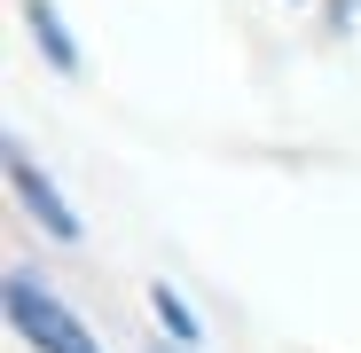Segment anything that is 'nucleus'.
<instances>
[{"instance_id": "obj_1", "label": "nucleus", "mask_w": 361, "mask_h": 353, "mask_svg": "<svg viewBox=\"0 0 361 353\" xmlns=\"http://www.w3.org/2000/svg\"><path fill=\"white\" fill-rule=\"evenodd\" d=\"M8 322H16L39 353H102V345H94V337L39 290V275H8Z\"/></svg>"}, {"instance_id": "obj_2", "label": "nucleus", "mask_w": 361, "mask_h": 353, "mask_svg": "<svg viewBox=\"0 0 361 353\" xmlns=\"http://www.w3.org/2000/svg\"><path fill=\"white\" fill-rule=\"evenodd\" d=\"M8 181H16V197H24L32 212H39V228L55 235V244H71V235H79V220H71V204H63V197H55V189L39 181V165H32V157H24L16 142H8Z\"/></svg>"}, {"instance_id": "obj_3", "label": "nucleus", "mask_w": 361, "mask_h": 353, "mask_svg": "<svg viewBox=\"0 0 361 353\" xmlns=\"http://www.w3.org/2000/svg\"><path fill=\"white\" fill-rule=\"evenodd\" d=\"M32 32H39V47H47V63L55 71H79V55H71V39H63V24H55V8H47V0H32Z\"/></svg>"}, {"instance_id": "obj_4", "label": "nucleus", "mask_w": 361, "mask_h": 353, "mask_svg": "<svg viewBox=\"0 0 361 353\" xmlns=\"http://www.w3.org/2000/svg\"><path fill=\"white\" fill-rule=\"evenodd\" d=\"M149 306H157V322H165V330H173L180 345H189V337H197V314H189V306H180V299H173V290H165V283L149 290Z\"/></svg>"}]
</instances>
